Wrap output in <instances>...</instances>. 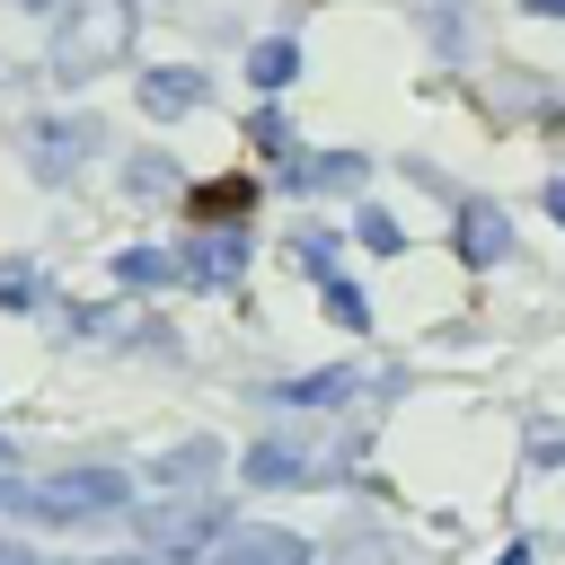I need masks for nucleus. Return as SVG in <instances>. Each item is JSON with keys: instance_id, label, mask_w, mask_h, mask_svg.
I'll return each instance as SVG.
<instances>
[{"instance_id": "nucleus-23", "label": "nucleus", "mask_w": 565, "mask_h": 565, "mask_svg": "<svg viewBox=\"0 0 565 565\" xmlns=\"http://www.w3.org/2000/svg\"><path fill=\"white\" fill-rule=\"evenodd\" d=\"M0 565H35V556H26V547H0Z\"/></svg>"}, {"instance_id": "nucleus-10", "label": "nucleus", "mask_w": 565, "mask_h": 565, "mask_svg": "<svg viewBox=\"0 0 565 565\" xmlns=\"http://www.w3.org/2000/svg\"><path fill=\"white\" fill-rule=\"evenodd\" d=\"M309 477V450H291V441H256L247 450V486H300Z\"/></svg>"}, {"instance_id": "nucleus-9", "label": "nucleus", "mask_w": 565, "mask_h": 565, "mask_svg": "<svg viewBox=\"0 0 565 565\" xmlns=\"http://www.w3.org/2000/svg\"><path fill=\"white\" fill-rule=\"evenodd\" d=\"M141 106H150V115H185V106H203V71H150V79H141Z\"/></svg>"}, {"instance_id": "nucleus-12", "label": "nucleus", "mask_w": 565, "mask_h": 565, "mask_svg": "<svg viewBox=\"0 0 565 565\" xmlns=\"http://www.w3.org/2000/svg\"><path fill=\"white\" fill-rule=\"evenodd\" d=\"M291 71H300V44H291V35H265V44L247 53V79H256V88H282Z\"/></svg>"}, {"instance_id": "nucleus-17", "label": "nucleus", "mask_w": 565, "mask_h": 565, "mask_svg": "<svg viewBox=\"0 0 565 565\" xmlns=\"http://www.w3.org/2000/svg\"><path fill=\"white\" fill-rule=\"evenodd\" d=\"M353 230H362V247H380V256H397V221H388L380 203H362V212H353Z\"/></svg>"}, {"instance_id": "nucleus-20", "label": "nucleus", "mask_w": 565, "mask_h": 565, "mask_svg": "<svg viewBox=\"0 0 565 565\" xmlns=\"http://www.w3.org/2000/svg\"><path fill=\"white\" fill-rule=\"evenodd\" d=\"M291 256H300L309 274H327V265H335V238H327V230H300V238H291Z\"/></svg>"}, {"instance_id": "nucleus-21", "label": "nucleus", "mask_w": 565, "mask_h": 565, "mask_svg": "<svg viewBox=\"0 0 565 565\" xmlns=\"http://www.w3.org/2000/svg\"><path fill=\"white\" fill-rule=\"evenodd\" d=\"M547 212H556V230H565V177H547Z\"/></svg>"}, {"instance_id": "nucleus-19", "label": "nucleus", "mask_w": 565, "mask_h": 565, "mask_svg": "<svg viewBox=\"0 0 565 565\" xmlns=\"http://www.w3.org/2000/svg\"><path fill=\"white\" fill-rule=\"evenodd\" d=\"M124 185H132V194H168V185H177V168H168V159H132V168H124Z\"/></svg>"}, {"instance_id": "nucleus-24", "label": "nucleus", "mask_w": 565, "mask_h": 565, "mask_svg": "<svg viewBox=\"0 0 565 565\" xmlns=\"http://www.w3.org/2000/svg\"><path fill=\"white\" fill-rule=\"evenodd\" d=\"M0 459H9V441H0Z\"/></svg>"}, {"instance_id": "nucleus-25", "label": "nucleus", "mask_w": 565, "mask_h": 565, "mask_svg": "<svg viewBox=\"0 0 565 565\" xmlns=\"http://www.w3.org/2000/svg\"><path fill=\"white\" fill-rule=\"evenodd\" d=\"M0 503H9V486H0Z\"/></svg>"}, {"instance_id": "nucleus-5", "label": "nucleus", "mask_w": 565, "mask_h": 565, "mask_svg": "<svg viewBox=\"0 0 565 565\" xmlns=\"http://www.w3.org/2000/svg\"><path fill=\"white\" fill-rule=\"evenodd\" d=\"M88 150H97V124H79V115H62V124H26V168H35V177H71Z\"/></svg>"}, {"instance_id": "nucleus-22", "label": "nucleus", "mask_w": 565, "mask_h": 565, "mask_svg": "<svg viewBox=\"0 0 565 565\" xmlns=\"http://www.w3.org/2000/svg\"><path fill=\"white\" fill-rule=\"evenodd\" d=\"M521 9H539V18H565V0H521Z\"/></svg>"}, {"instance_id": "nucleus-2", "label": "nucleus", "mask_w": 565, "mask_h": 565, "mask_svg": "<svg viewBox=\"0 0 565 565\" xmlns=\"http://www.w3.org/2000/svg\"><path fill=\"white\" fill-rule=\"evenodd\" d=\"M124 503H132V477L124 468H62V477L9 494V512H26V521H106Z\"/></svg>"}, {"instance_id": "nucleus-18", "label": "nucleus", "mask_w": 565, "mask_h": 565, "mask_svg": "<svg viewBox=\"0 0 565 565\" xmlns=\"http://www.w3.org/2000/svg\"><path fill=\"white\" fill-rule=\"evenodd\" d=\"M247 132H256V150H265V159H291V124H282L274 106H265V115H256Z\"/></svg>"}, {"instance_id": "nucleus-13", "label": "nucleus", "mask_w": 565, "mask_h": 565, "mask_svg": "<svg viewBox=\"0 0 565 565\" xmlns=\"http://www.w3.org/2000/svg\"><path fill=\"white\" fill-rule=\"evenodd\" d=\"M335 397H353V371H318V380L282 388V406H335Z\"/></svg>"}, {"instance_id": "nucleus-8", "label": "nucleus", "mask_w": 565, "mask_h": 565, "mask_svg": "<svg viewBox=\"0 0 565 565\" xmlns=\"http://www.w3.org/2000/svg\"><path fill=\"white\" fill-rule=\"evenodd\" d=\"M291 185H309V194H344V185H362V150H327V159H291Z\"/></svg>"}, {"instance_id": "nucleus-6", "label": "nucleus", "mask_w": 565, "mask_h": 565, "mask_svg": "<svg viewBox=\"0 0 565 565\" xmlns=\"http://www.w3.org/2000/svg\"><path fill=\"white\" fill-rule=\"evenodd\" d=\"M141 539H150V547L194 556V547H212V539H221V521H212V503H168V512H150V521H141Z\"/></svg>"}, {"instance_id": "nucleus-16", "label": "nucleus", "mask_w": 565, "mask_h": 565, "mask_svg": "<svg viewBox=\"0 0 565 565\" xmlns=\"http://www.w3.org/2000/svg\"><path fill=\"white\" fill-rule=\"evenodd\" d=\"M212 468H221V450H212V441H185V450H168V468H159V477L177 486V477H212Z\"/></svg>"}, {"instance_id": "nucleus-1", "label": "nucleus", "mask_w": 565, "mask_h": 565, "mask_svg": "<svg viewBox=\"0 0 565 565\" xmlns=\"http://www.w3.org/2000/svg\"><path fill=\"white\" fill-rule=\"evenodd\" d=\"M124 44H132V0H71V18L53 26L44 71L79 88V79H97L106 62H124Z\"/></svg>"}, {"instance_id": "nucleus-14", "label": "nucleus", "mask_w": 565, "mask_h": 565, "mask_svg": "<svg viewBox=\"0 0 565 565\" xmlns=\"http://www.w3.org/2000/svg\"><path fill=\"white\" fill-rule=\"evenodd\" d=\"M194 203H203V221H238V212H247V203H256V194H247V185H238V177H221V185H203V194H194Z\"/></svg>"}, {"instance_id": "nucleus-4", "label": "nucleus", "mask_w": 565, "mask_h": 565, "mask_svg": "<svg viewBox=\"0 0 565 565\" xmlns=\"http://www.w3.org/2000/svg\"><path fill=\"white\" fill-rule=\"evenodd\" d=\"M177 274H185V282H203V291L238 282V274H247V230H238V221H212V230L177 256Z\"/></svg>"}, {"instance_id": "nucleus-11", "label": "nucleus", "mask_w": 565, "mask_h": 565, "mask_svg": "<svg viewBox=\"0 0 565 565\" xmlns=\"http://www.w3.org/2000/svg\"><path fill=\"white\" fill-rule=\"evenodd\" d=\"M115 282H124V291H159V282H177V256H159V247H124V256H115Z\"/></svg>"}, {"instance_id": "nucleus-7", "label": "nucleus", "mask_w": 565, "mask_h": 565, "mask_svg": "<svg viewBox=\"0 0 565 565\" xmlns=\"http://www.w3.org/2000/svg\"><path fill=\"white\" fill-rule=\"evenodd\" d=\"M503 247H512V221H503L494 203H459V256H468V265H494Z\"/></svg>"}, {"instance_id": "nucleus-3", "label": "nucleus", "mask_w": 565, "mask_h": 565, "mask_svg": "<svg viewBox=\"0 0 565 565\" xmlns=\"http://www.w3.org/2000/svg\"><path fill=\"white\" fill-rule=\"evenodd\" d=\"M203 565H309V539L300 530H274V521H238L212 539Z\"/></svg>"}, {"instance_id": "nucleus-15", "label": "nucleus", "mask_w": 565, "mask_h": 565, "mask_svg": "<svg viewBox=\"0 0 565 565\" xmlns=\"http://www.w3.org/2000/svg\"><path fill=\"white\" fill-rule=\"evenodd\" d=\"M327 318H335V327H353V335H362V327H371V300H362V291H353V282H335V274H327Z\"/></svg>"}]
</instances>
